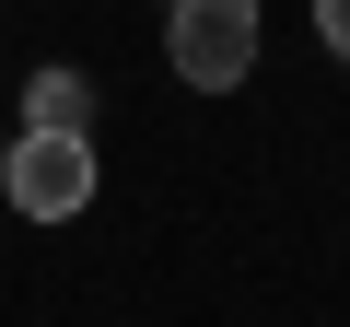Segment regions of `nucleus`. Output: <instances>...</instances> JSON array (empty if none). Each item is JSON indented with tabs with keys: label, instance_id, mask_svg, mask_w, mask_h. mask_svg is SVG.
Segmentation results:
<instances>
[{
	"label": "nucleus",
	"instance_id": "nucleus-4",
	"mask_svg": "<svg viewBox=\"0 0 350 327\" xmlns=\"http://www.w3.org/2000/svg\"><path fill=\"white\" fill-rule=\"evenodd\" d=\"M315 36H327V47L350 59V0H315Z\"/></svg>",
	"mask_w": 350,
	"mask_h": 327
},
{
	"label": "nucleus",
	"instance_id": "nucleus-1",
	"mask_svg": "<svg viewBox=\"0 0 350 327\" xmlns=\"http://www.w3.org/2000/svg\"><path fill=\"white\" fill-rule=\"evenodd\" d=\"M0 187H12L36 222H70L94 199V140L82 129H24V140H0Z\"/></svg>",
	"mask_w": 350,
	"mask_h": 327
},
{
	"label": "nucleus",
	"instance_id": "nucleus-2",
	"mask_svg": "<svg viewBox=\"0 0 350 327\" xmlns=\"http://www.w3.org/2000/svg\"><path fill=\"white\" fill-rule=\"evenodd\" d=\"M175 70L199 94H234L257 70V0H175Z\"/></svg>",
	"mask_w": 350,
	"mask_h": 327
},
{
	"label": "nucleus",
	"instance_id": "nucleus-3",
	"mask_svg": "<svg viewBox=\"0 0 350 327\" xmlns=\"http://www.w3.org/2000/svg\"><path fill=\"white\" fill-rule=\"evenodd\" d=\"M36 129H94V82L82 70H36Z\"/></svg>",
	"mask_w": 350,
	"mask_h": 327
}]
</instances>
